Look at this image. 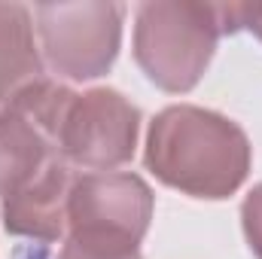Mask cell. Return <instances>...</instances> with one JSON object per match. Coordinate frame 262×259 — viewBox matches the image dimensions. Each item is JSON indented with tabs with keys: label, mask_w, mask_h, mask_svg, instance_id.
Here are the masks:
<instances>
[{
	"label": "cell",
	"mask_w": 262,
	"mask_h": 259,
	"mask_svg": "<svg viewBox=\"0 0 262 259\" xmlns=\"http://www.w3.org/2000/svg\"><path fill=\"white\" fill-rule=\"evenodd\" d=\"M156 195L140 174L131 171H89L76 174L70 207H67V235L107 238L137 244L149 232Z\"/></svg>",
	"instance_id": "5b68a950"
},
{
	"label": "cell",
	"mask_w": 262,
	"mask_h": 259,
	"mask_svg": "<svg viewBox=\"0 0 262 259\" xmlns=\"http://www.w3.org/2000/svg\"><path fill=\"white\" fill-rule=\"evenodd\" d=\"M223 37L216 3L146 0L134 9V61L171 95L192 92Z\"/></svg>",
	"instance_id": "7a4b0ae2"
},
{
	"label": "cell",
	"mask_w": 262,
	"mask_h": 259,
	"mask_svg": "<svg viewBox=\"0 0 262 259\" xmlns=\"http://www.w3.org/2000/svg\"><path fill=\"white\" fill-rule=\"evenodd\" d=\"M34 28V12L25 3H0V110L46 76Z\"/></svg>",
	"instance_id": "52a82bcc"
},
{
	"label": "cell",
	"mask_w": 262,
	"mask_h": 259,
	"mask_svg": "<svg viewBox=\"0 0 262 259\" xmlns=\"http://www.w3.org/2000/svg\"><path fill=\"white\" fill-rule=\"evenodd\" d=\"M247 28L256 40H262V3H238V31Z\"/></svg>",
	"instance_id": "8fae6325"
},
{
	"label": "cell",
	"mask_w": 262,
	"mask_h": 259,
	"mask_svg": "<svg viewBox=\"0 0 262 259\" xmlns=\"http://www.w3.org/2000/svg\"><path fill=\"white\" fill-rule=\"evenodd\" d=\"M55 153L52 140L37 128L21 110H0V198L31 180Z\"/></svg>",
	"instance_id": "ba28073f"
},
{
	"label": "cell",
	"mask_w": 262,
	"mask_h": 259,
	"mask_svg": "<svg viewBox=\"0 0 262 259\" xmlns=\"http://www.w3.org/2000/svg\"><path fill=\"white\" fill-rule=\"evenodd\" d=\"M73 183V165H67L61 156H52L31 180H25L3 198V229L15 238H31L37 244H64Z\"/></svg>",
	"instance_id": "8992f818"
},
{
	"label": "cell",
	"mask_w": 262,
	"mask_h": 259,
	"mask_svg": "<svg viewBox=\"0 0 262 259\" xmlns=\"http://www.w3.org/2000/svg\"><path fill=\"white\" fill-rule=\"evenodd\" d=\"M143 165L177 192L220 201L244 186L253 146L229 116L195 104H171L146 128Z\"/></svg>",
	"instance_id": "6da1fadb"
},
{
	"label": "cell",
	"mask_w": 262,
	"mask_h": 259,
	"mask_svg": "<svg viewBox=\"0 0 262 259\" xmlns=\"http://www.w3.org/2000/svg\"><path fill=\"white\" fill-rule=\"evenodd\" d=\"M140 134V107L116 89L98 85L76 92L58 128L55 153L73 168L113 171L134 159Z\"/></svg>",
	"instance_id": "277c9868"
},
{
	"label": "cell",
	"mask_w": 262,
	"mask_h": 259,
	"mask_svg": "<svg viewBox=\"0 0 262 259\" xmlns=\"http://www.w3.org/2000/svg\"><path fill=\"white\" fill-rule=\"evenodd\" d=\"M43 64L70 82L104 76L122 46L125 6L113 0L37 3L34 6Z\"/></svg>",
	"instance_id": "3957f363"
},
{
	"label": "cell",
	"mask_w": 262,
	"mask_h": 259,
	"mask_svg": "<svg viewBox=\"0 0 262 259\" xmlns=\"http://www.w3.org/2000/svg\"><path fill=\"white\" fill-rule=\"evenodd\" d=\"M58 259H143L137 244L122 241H107V238H82V235H67L61 244Z\"/></svg>",
	"instance_id": "9c48e42d"
},
{
	"label": "cell",
	"mask_w": 262,
	"mask_h": 259,
	"mask_svg": "<svg viewBox=\"0 0 262 259\" xmlns=\"http://www.w3.org/2000/svg\"><path fill=\"white\" fill-rule=\"evenodd\" d=\"M241 229L253 256L262 259V183H256L241 201Z\"/></svg>",
	"instance_id": "30bf717a"
}]
</instances>
